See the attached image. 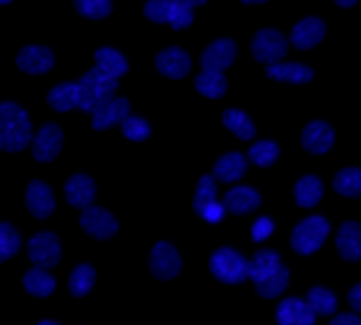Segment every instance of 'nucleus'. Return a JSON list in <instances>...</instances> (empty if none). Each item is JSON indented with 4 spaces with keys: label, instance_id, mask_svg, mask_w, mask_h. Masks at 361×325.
I'll use <instances>...</instances> for the list:
<instances>
[{
    "label": "nucleus",
    "instance_id": "14",
    "mask_svg": "<svg viewBox=\"0 0 361 325\" xmlns=\"http://www.w3.org/2000/svg\"><path fill=\"white\" fill-rule=\"evenodd\" d=\"M335 145V130L325 121H311L301 130V147L311 154H328Z\"/></svg>",
    "mask_w": 361,
    "mask_h": 325
},
{
    "label": "nucleus",
    "instance_id": "32",
    "mask_svg": "<svg viewBox=\"0 0 361 325\" xmlns=\"http://www.w3.org/2000/svg\"><path fill=\"white\" fill-rule=\"evenodd\" d=\"M306 301L311 304V309L318 313V316H325V318H333L337 313V297L335 292H330L328 287H311L306 292Z\"/></svg>",
    "mask_w": 361,
    "mask_h": 325
},
{
    "label": "nucleus",
    "instance_id": "5",
    "mask_svg": "<svg viewBox=\"0 0 361 325\" xmlns=\"http://www.w3.org/2000/svg\"><path fill=\"white\" fill-rule=\"evenodd\" d=\"M145 17L154 25H169L180 32L193 25V8L183 0H147Z\"/></svg>",
    "mask_w": 361,
    "mask_h": 325
},
{
    "label": "nucleus",
    "instance_id": "2",
    "mask_svg": "<svg viewBox=\"0 0 361 325\" xmlns=\"http://www.w3.org/2000/svg\"><path fill=\"white\" fill-rule=\"evenodd\" d=\"M34 130L29 114L20 104L3 102L0 104V149L3 152H22L32 145Z\"/></svg>",
    "mask_w": 361,
    "mask_h": 325
},
{
    "label": "nucleus",
    "instance_id": "27",
    "mask_svg": "<svg viewBox=\"0 0 361 325\" xmlns=\"http://www.w3.org/2000/svg\"><path fill=\"white\" fill-rule=\"evenodd\" d=\"M267 78L289 85H308L313 80V70L301 63H272L267 66Z\"/></svg>",
    "mask_w": 361,
    "mask_h": 325
},
{
    "label": "nucleus",
    "instance_id": "13",
    "mask_svg": "<svg viewBox=\"0 0 361 325\" xmlns=\"http://www.w3.org/2000/svg\"><path fill=\"white\" fill-rule=\"evenodd\" d=\"M316 318L318 313L311 309L306 299L287 297L275 309V321L279 325H316Z\"/></svg>",
    "mask_w": 361,
    "mask_h": 325
},
{
    "label": "nucleus",
    "instance_id": "12",
    "mask_svg": "<svg viewBox=\"0 0 361 325\" xmlns=\"http://www.w3.org/2000/svg\"><path fill=\"white\" fill-rule=\"evenodd\" d=\"M63 140H66V135H63V128L61 125H56V123L42 125L37 135H34V140H32L34 159L42 161V164H49V161H54L56 157L61 154Z\"/></svg>",
    "mask_w": 361,
    "mask_h": 325
},
{
    "label": "nucleus",
    "instance_id": "19",
    "mask_svg": "<svg viewBox=\"0 0 361 325\" xmlns=\"http://www.w3.org/2000/svg\"><path fill=\"white\" fill-rule=\"evenodd\" d=\"M236 58V44L231 39H217L202 51V58H200V66L202 70H217V73H224L226 68L234 63Z\"/></svg>",
    "mask_w": 361,
    "mask_h": 325
},
{
    "label": "nucleus",
    "instance_id": "42",
    "mask_svg": "<svg viewBox=\"0 0 361 325\" xmlns=\"http://www.w3.org/2000/svg\"><path fill=\"white\" fill-rule=\"evenodd\" d=\"M340 8H352V5H357V0H335Z\"/></svg>",
    "mask_w": 361,
    "mask_h": 325
},
{
    "label": "nucleus",
    "instance_id": "43",
    "mask_svg": "<svg viewBox=\"0 0 361 325\" xmlns=\"http://www.w3.org/2000/svg\"><path fill=\"white\" fill-rule=\"evenodd\" d=\"M183 3H188L190 8H197V5H205L207 0H183Z\"/></svg>",
    "mask_w": 361,
    "mask_h": 325
},
{
    "label": "nucleus",
    "instance_id": "3",
    "mask_svg": "<svg viewBox=\"0 0 361 325\" xmlns=\"http://www.w3.org/2000/svg\"><path fill=\"white\" fill-rule=\"evenodd\" d=\"M116 87H118V78H111L109 73H104L102 68L94 66L92 70H87L80 78V111L92 114L97 111L102 104L116 97Z\"/></svg>",
    "mask_w": 361,
    "mask_h": 325
},
{
    "label": "nucleus",
    "instance_id": "18",
    "mask_svg": "<svg viewBox=\"0 0 361 325\" xmlns=\"http://www.w3.org/2000/svg\"><path fill=\"white\" fill-rule=\"evenodd\" d=\"M154 66H157V70H159V75H164V78L180 80L190 70V58L183 49H178V46H169V49L159 51V56L154 58Z\"/></svg>",
    "mask_w": 361,
    "mask_h": 325
},
{
    "label": "nucleus",
    "instance_id": "8",
    "mask_svg": "<svg viewBox=\"0 0 361 325\" xmlns=\"http://www.w3.org/2000/svg\"><path fill=\"white\" fill-rule=\"evenodd\" d=\"M147 263H149L152 277H157V280H161V282L173 280V277H178V272L183 270V258H180V253L169 241L154 243L152 251H149Z\"/></svg>",
    "mask_w": 361,
    "mask_h": 325
},
{
    "label": "nucleus",
    "instance_id": "39",
    "mask_svg": "<svg viewBox=\"0 0 361 325\" xmlns=\"http://www.w3.org/2000/svg\"><path fill=\"white\" fill-rule=\"evenodd\" d=\"M272 231H275V222H272L270 217H258L255 219V224L250 226V236H253V241L270 239Z\"/></svg>",
    "mask_w": 361,
    "mask_h": 325
},
{
    "label": "nucleus",
    "instance_id": "30",
    "mask_svg": "<svg viewBox=\"0 0 361 325\" xmlns=\"http://www.w3.org/2000/svg\"><path fill=\"white\" fill-rule=\"evenodd\" d=\"M222 123L229 133H234L238 140H253L255 137V123L238 109H226L222 114Z\"/></svg>",
    "mask_w": 361,
    "mask_h": 325
},
{
    "label": "nucleus",
    "instance_id": "10",
    "mask_svg": "<svg viewBox=\"0 0 361 325\" xmlns=\"http://www.w3.org/2000/svg\"><path fill=\"white\" fill-rule=\"evenodd\" d=\"M250 54H253L255 61L265 63V66L279 63L284 56H287V39H284L277 29H260V32L253 37Z\"/></svg>",
    "mask_w": 361,
    "mask_h": 325
},
{
    "label": "nucleus",
    "instance_id": "4",
    "mask_svg": "<svg viewBox=\"0 0 361 325\" xmlns=\"http://www.w3.org/2000/svg\"><path fill=\"white\" fill-rule=\"evenodd\" d=\"M209 272L224 284H241L250 275V260H246L234 248L224 246L209 255Z\"/></svg>",
    "mask_w": 361,
    "mask_h": 325
},
{
    "label": "nucleus",
    "instance_id": "44",
    "mask_svg": "<svg viewBox=\"0 0 361 325\" xmlns=\"http://www.w3.org/2000/svg\"><path fill=\"white\" fill-rule=\"evenodd\" d=\"M37 325H61L58 321H51V318H44V321H39Z\"/></svg>",
    "mask_w": 361,
    "mask_h": 325
},
{
    "label": "nucleus",
    "instance_id": "38",
    "mask_svg": "<svg viewBox=\"0 0 361 325\" xmlns=\"http://www.w3.org/2000/svg\"><path fill=\"white\" fill-rule=\"evenodd\" d=\"M75 10L87 20H104L111 15V0H75Z\"/></svg>",
    "mask_w": 361,
    "mask_h": 325
},
{
    "label": "nucleus",
    "instance_id": "34",
    "mask_svg": "<svg viewBox=\"0 0 361 325\" xmlns=\"http://www.w3.org/2000/svg\"><path fill=\"white\" fill-rule=\"evenodd\" d=\"M195 90L197 94L207 97V99H219V97L226 94V80L217 70H202L195 78Z\"/></svg>",
    "mask_w": 361,
    "mask_h": 325
},
{
    "label": "nucleus",
    "instance_id": "25",
    "mask_svg": "<svg viewBox=\"0 0 361 325\" xmlns=\"http://www.w3.org/2000/svg\"><path fill=\"white\" fill-rule=\"evenodd\" d=\"M22 287L29 297H37V299H46L56 292V277L51 275L49 268H42V265H34L32 270L25 272L22 277Z\"/></svg>",
    "mask_w": 361,
    "mask_h": 325
},
{
    "label": "nucleus",
    "instance_id": "21",
    "mask_svg": "<svg viewBox=\"0 0 361 325\" xmlns=\"http://www.w3.org/2000/svg\"><path fill=\"white\" fill-rule=\"evenodd\" d=\"M335 248L340 253V258L347 260V263L361 260V224L352 222V219L342 224L335 236Z\"/></svg>",
    "mask_w": 361,
    "mask_h": 325
},
{
    "label": "nucleus",
    "instance_id": "31",
    "mask_svg": "<svg viewBox=\"0 0 361 325\" xmlns=\"http://www.w3.org/2000/svg\"><path fill=\"white\" fill-rule=\"evenodd\" d=\"M333 188L342 198H359L361 195V169L359 166H347V169L337 171L333 178Z\"/></svg>",
    "mask_w": 361,
    "mask_h": 325
},
{
    "label": "nucleus",
    "instance_id": "15",
    "mask_svg": "<svg viewBox=\"0 0 361 325\" xmlns=\"http://www.w3.org/2000/svg\"><path fill=\"white\" fill-rule=\"evenodd\" d=\"M130 116V102L123 99V97H114L106 104L92 111V128L94 130H109L114 125H121L123 121Z\"/></svg>",
    "mask_w": 361,
    "mask_h": 325
},
{
    "label": "nucleus",
    "instance_id": "46",
    "mask_svg": "<svg viewBox=\"0 0 361 325\" xmlns=\"http://www.w3.org/2000/svg\"><path fill=\"white\" fill-rule=\"evenodd\" d=\"M8 3H13V0H0V5H8Z\"/></svg>",
    "mask_w": 361,
    "mask_h": 325
},
{
    "label": "nucleus",
    "instance_id": "36",
    "mask_svg": "<svg viewBox=\"0 0 361 325\" xmlns=\"http://www.w3.org/2000/svg\"><path fill=\"white\" fill-rule=\"evenodd\" d=\"M20 248H22L20 231L10 222H3L0 224V260L5 263V260L15 258V255L20 253Z\"/></svg>",
    "mask_w": 361,
    "mask_h": 325
},
{
    "label": "nucleus",
    "instance_id": "22",
    "mask_svg": "<svg viewBox=\"0 0 361 325\" xmlns=\"http://www.w3.org/2000/svg\"><path fill=\"white\" fill-rule=\"evenodd\" d=\"M224 207L226 212L231 214H250L255 212L260 207V193L255 188H250V185H236V188H229L224 193Z\"/></svg>",
    "mask_w": 361,
    "mask_h": 325
},
{
    "label": "nucleus",
    "instance_id": "17",
    "mask_svg": "<svg viewBox=\"0 0 361 325\" xmlns=\"http://www.w3.org/2000/svg\"><path fill=\"white\" fill-rule=\"evenodd\" d=\"M27 210L34 214L37 219H46L51 217L56 210V198H54V190L46 181H32L27 185Z\"/></svg>",
    "mask_w": 361,
    "mask_h": 325
},
{
    "label": "nucleus",
    "instance_id": "41",
    "mask_svg": "<svg viewBox=\"0 0 361 325\" xmlns=\"http://www.w3.org/2000/svg\"><path fill=\"white\" fill-rule=\"evenodd\" d=\"M347 301H349V306H352V311L361 313V282H359V284H354V287L349 289Z\"/></svg>",
    "mask_w": 361,
    "mask_h": 325
},
{
    "label": "nucleus",
    "instance_id": "24",
    "mask_svg": "<svg viewBox=\"0 0 361 325\" xmlns=\"http://www.w3.org/2000/svg\"><path fill=\"white\" fill-rule=\"evenodd\" d=\"M323 37H325V22L318 20V17H304L292 29V44L299 51L313 49L316 44L323 42Z\"/></svg>",
    "mask_w": 361,
    "mask_h": 325
},
{
    "label": "nucleus",
    "instance_id": "28",
    "mask_svg": "<svg viewBox=\"0 0 361 325\" xmlns=\"http://www.w3.org/2000/svg\"><path fill=\"white\" fill-rule=\"evenodd\" d=\"M294 200L299 207H316L320 200H323V181L313 173L308 176H301L294 185Z\"/></svg>",
    "mask_w": 361,
    "mask_h": 325
},
{
    "label": "nucleus",
    "instance_id": "1",
    "mask_svg": "<svg viewBox=\"0 0 361 325\" xmlns=\"http://www.w3.org/2000/svg\"><path fill=\"white\" fill-rule=\"evenodd\" d=\"M258 297L263 299H277L289 287V270L284 268L282 258L272 248H263L250 258V275Z\"/></svg>",
    "mask_w": 361,
    "mask_h": 325
},
{
    "label": "nucleus",
    "instance_id": "23",
    "mask_svg": "<svg viewBox=\"0 0 361 325\" xmlns=\"http://www.w3.org/2000/svg\"><path fill=\"white\" fill-rule=\"evenodd\" d=\"M248 171V157L241 152H226L214 161L212 173L219 183H236L238 178H243Z\"/></svg>",
    "mask_w": 361,
    "mask_h": 325
},
{
    "label": "nucleus",
    "instance_id": "29",
    "mask_svg": "<svg viewBox=\"0 0 361 325\" xmlns=\"http://www.w3.org/2000/svg\"><path fill=\"white\" fill-rule=\"evenodd\" d=\"M94 284H97V270L92 268L90 263H80V265H75L68 277V292L73 294L75 299H82L94 289Z\"/></svg>",
    "mask_w": 361,
    "mask_h": 325
},
{
    "label": "nucleus",
    "instance_id": "45",
    "mask_svg": "<svg viewBox=\"0 0 361 325\" xmlns=\"http://www.w3.org/2000/svg\"><path fill=\"white\" fill-rule=\"evenodd\" d=\"M241 3H246V5H255V3H267V0H241Z\"/></svg>",
    "mask_w": 361,
    "mask_h": 325
},
{
    "label": "nucleus",
    "instance_id": "9",
    "mask_svg": "<svg viewBox=\"0 0 361 325\" xmlns=\"http://www.w3.org/2000/svg\"><path fill=\"white\" fill-rule=\"evenodd\" d=\"M27 255L34 265L56 268L63 255L61 239H58L54 231H39V234H34L32 239L27 241Z\"/></svg>",
    "mask_w": 361,
    "mask_h": 325
},
{
    "label": "nucleus",
    "instance_id": "16",
    "mask_svg": "<svg viewBox=\"0 0 361 325\" xmlns=\"http://www.w3.org/2000/svg\"><path fill=\"white\" fill-rule=\"evenodd\" d=\"M97 198V183L87 173H73L66 181V200L70 207L87 210Z\"/></svg>",
    "mask_w": 361,
    "mask_h": 325
},
{
    "label": "nucleus",
    "instance_id": "35",
    "mask_svg": "<svg viewBox=\"0 0 361 325\" xmlns=\"http://www.w3.org/2000/svg\"><path fill=\"white\" fill-rule=\"evenodd\" d=\"M279 157V145L275 140H258L253 147L248 149V161L260 169H267L277 161Z\"/></svg>",
    "mask_w": 361,
    "mask_h": 325
},
{
    "label": "nucleus",
    "instance_id": "6",
    "mask_svg": "<svg viewBox=\"0 0 361 325\" xmlns=\"http://www.w3.org/2000/svg\"><path fill=\"white\" fill-rule=\"evenodd\" d=\"M330 234V222L320 214L301 219L292 231V248L299 255H313L323 248L325 239Z\"/></svg>",
    "mask_w": 361,
    "mask_h": 325
},
{
    "label": "nucleus",
    "instance_id": "37",
    "mask_svg": "<svg viewBox=\"0 0 361 325\" xmlns=\"http://www.w3.org/2000/svg\"><path fill=\"white\" fill-rule=\"evenodd\" d=\"M121 133H123L126 140L130 142H142L147 140L149 135H152V128H149V123L145 118H140V116H128V118L121 123Z\"/></svg>",
    "mask_w": 361,
    "mask_h": 325
},
{
    "label": "nucleus",
    "instance_id": "33",
    "mask_svg": "<svg viewBox=\"0 0 361 325\" xmlns=\"http://www.w3.org/2000/svg\"><path fill=\"white\" fill-rule=\"evenodd\" d=\"M94 61H97V66L102 68L104 73L111 75V78H123V75L128 73L126 56L121 54V51H116V49H109V46H104V49H97Z\"/></svg>",
    "mask_w": 361,
    "mask_h": 325
},
{
    "label": "nucleus",
    "instance_id": "20",
    "mask_svg": "<svg viewBox=\"0 0 361 325\" xmlns=\"http://www.w3.org/2000/svg\"><path fill=\"white\" fill-rule=\"evenodd\" d=\"M56 58L46 46H25L17 54V68L27 75H44L54 68Z\"/></svg>",
    "mask_w": 361,
    "mask_h": 325
},
{
    "label": "nucleus",
    "instance_id": "40",
    "mask_svg": "<svg viewBox=\"0 0 361 325\" xmlns=\"http://www.w3.org/2000/svg\"><path fill=\"white\" fill-rule=\"evenodd\" d=\"M328 325H361V318L357 311H349V313H335L333 321Z\"/></svg>",
    "mask_w": 361,
    "mask_h": 325
},
{
    "label": "nucleus",
    "instance_id": "11",
    "mask_svg": "<svg viewBox=\"0 0 361 325\" xmlns=\"http://www.w3.org/2000/svg\"><path fill=\"white\" fill-rule=\"evenodd\" d=\"M80 226H82V231L90 234L92 239L106 241V239H111V236H116V231H118V219L109 210H104V207L90 205L80 214Z\"/></svg>",
    "mask_w": 361,
    "mask_h": 325
},
{
    "label": "nucleus",
    "instance_id": "7",
    "mask_svg": "<svg viewBox=\"0 0 361 325\" xmlns=\"http://www.w3.org/2000/svg\"><path fill=\"white\" fill-rule=\"evenodd\" d=\"M193 210L197 217L205 219L209 224L222 222L226 207H224V202L217 200V178H214V173H207V176H202L200 181H197Z\"/></svg>",
    "mask_w": 361,
    "mask_h": 325
},
{
    "label": "nucleus",
    "instance_id": "26",
    "mask_svg": "<svg viewBox=\"0 0 361 325\" xmlns=\"http://www.w3.org/2000/svg\"><path fill=\"white\" fill-rule=\"evenodd\" d=\"M80 82H61L46 94V104H49L54 111L66 114L73 109H80Z\"/></svg>",
    "mask_w": 361,
    "mask_h": 325
}]
</instances>
